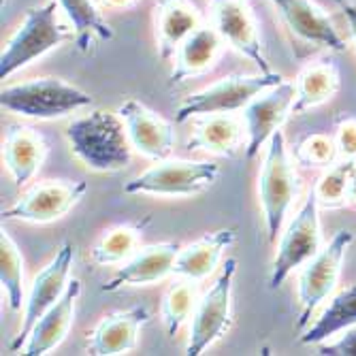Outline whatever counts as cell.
<instances>
[{"label": "cell", "instance_id": "cell-5", "mask_svg": "<svg viewBox=\"0 0 356 356\" xmlns=\"http://www.w3.org/2000/svg\"><path fill=\"white\" fill-rule=\"evenodd\" d=\"M284 77L280 73H261L256 75H229L205 90L194 92L179 105L175 113V124H184L188 120L209 115V113H235L245 109L258 94L282 83Z\"/></svg>", "mask_w": 356, "mask_h": 356}, {"label": "cell", "instance_id": "cell-9", "mask_svg": "<svg viewBox=\"0 0 356 356\" xmlns=\"http://www.w3.org/2000/svg\"><path fill=\"white\" fill-rule=\"evenodd\" d=\"M318 201L314 192L297 211V216L290 220L288 229L282 233L271 273H269V288L277 290L284 280L295 269L309 263L312 258L322 250V235H320V220H318Z\"/></svg>", "mask_w": 356, "mask_h": 356}, {"label": "cell", "instance_id": "cell-7", "mask_svg": "<svg viewBox=\"0 0 356 356\" xmlns=\"http://www.w3.org/2000/svg\"><path fill=\"white\" fill-rule=\"evenodd\" d=\"M237 273V261L226 258L216 284L199 299L190 322V337L186 346L188 356H201L209 346L222 339L231 327L233 282Z\"/></svg>", "mask_w": 356, "mask_h": 356}, {"label": "cell", "instance_id": "cell-3", "mask_svg": "<svg viewBox=\"0 0 356 356\" xmlns=\"http://www.w3.org/2000/svg\"><path fill=\"white\" fill-rule=\"evenodd\" d=\"M58 9L56 0L28 9L22 26L0 54V79H9L28 64L60 47L73 35V28L58 19Z\"/></svg>", "mask_w": 356, "mask_h": 356}, {"label": "cell", "instance_id": "cell-25", "mask_svg": "<svg viewBox=\"0 0 356 356\" xmlns=\"http://www.w3.org/2000/svg\"><path fill=\"white\" fill-rule=\"evenodd\" d=\"M60 11L67 15L77 49L88 54L96 41H111L113 28L101 13L96 0H56Z\"/></svg>", "mask_w": 356, "mask_h": 356}, {"label": "cell", "instance_id": "cell-4", "mask_svg": "<svg viewBox=\"0 0 356 356\" xmlns=\"http://www.w3.org/2000/svg\"><path fill=\"white\" fill-rule=\"evenodd\" d=\"M297 192L299 181L286 147V137L277 131L265 147V163L258 177V194H261L269 241H275L282 233L284 220L297 199Z\"/></svg>", "mask_w": 356, "mask_h": 356}, {"label": "cell", "instance_id": "cell-15", "mask_svg": "<svg viewBox=\"0 0 356 356\" xmlns=\"http://www.w3.org/2000/svg\"><path fill=\"white\" fill-rule=\"evenodd\" d=\"M120 118L126 124V133L137 154L147 160H167L175 147V124L160 118L143 103L131 99L120 105Z\"/></svg>", "mask_w": 356, "mask_h": 356}, {"label": "cell", "instance_id": "cell-10", "mask_svg": "<svg viewBox=\"0 0 356 356\" xmlns=\"http://www.w3.org/2000/svg\"><path fill=\"white\" fill-rule=\"evenodd\" d=\"M88 192L79 179H47L30 186L22 197L3 211V220L47 224L67 216Z\"/></svg>", "mask_w": 356, "mask_h": 356}, {"label": "cell", "instance_id": "cell-30", "mask_svg": "<svg viewBox=\"0 0 356 356\" xmlns=\"http://www.w3.org/2000/svg\"><path fill=\"white\" fill-rule=\"evenodd\" d=\"M356 169V160L339 158L335 165H331L325 173H322L314 186V197L320 207L325 209H337L348 205L346 203V192L352 171Z\"/></svg>", "mask_w": 356, "mask_h": 356}, {"label": "cell", "instance_id": "cell-29", "mask_svg": "<svg viewBox=\"0 0 356 356\" xmlns=\"http://www.w3.org/2000/svg\"><path fill=\"white\" fill-rule=\"evenodd\" d=\"M0 284L13 312L22 309L24 303V258L11 235L3 229L0 237Z\"/></svg>", "mask_w": 356, "mask_h": 356}, {"label": "cell", "instance_id": "cell-19", "mask_svg": "<svg viewBox=\"0 0 356 356\" xmlns=\"http://www.w3.org/2000/svg\"><path fill=\"white\" fill-rule=\"evenodd\" d=\"M79 293H81V282L73 277L67 288V293L62 295V299L56 305H51L39 318L37 325L32 327L26 343L22 346V354L43 356L67 339V335L73 327V320H75V305H77Z\"/></svg>", "mask_w": 356, "mask_h": 356}, {"label": "cell", "instance_id": "cell-22", "mask_svg": "<svg viewBox=\"0 0 356 356\" xmlns=\"http://www.w3.org/2000/svg\"><path fill=\"white\" fill-rule=\"evenodd\" d=\"M245 124L235 113H209L197 118L194 133L188 139L190 152H207L224 158H233L243 145Z\"/></svg>", "mask_w": 356, "mask_h": 356}, {"label": "cell", "instance_id": "cell-17", "mask_svg": "<svg viewBox=\"0 0 356 356\" xmlns=\"http://www.w3.org/2000/svg\"><path fill=\"white\" fill-rule=\"evenodd\" d=\"M179 245L173 241L154 243L137 250L128 261L120 267V271L101 286L103 293H113L124 286H149L163 282L165 277L173 275V265L179 254Z\"/></svg>", "mask_w": 356, "mask_h": 356}, {"label": "cell", "instance_id": "cell-34", "mask_svg": "<svg viewBox=\"0 0 356 356\" xmlns=\"http://www.w3.org/2000/svg\"><path fill=\"white\" fill-rule=\"evenodd\" d=\"M335 3L339 5L343 17H346V22H348L350 37H352V41H354V45H356V5L350 3V0H335Z\"/></svg>", "mask_w": 356, "mask_h": 356}, {"label": "cell", "instance_id": "cell-11", "mask_svg": "<svg viewBox=\"0 0 356 356\" xmlns=\"http://www.w3.org/2000/svg\"><path fill=\"white\" fill-rule=\"evenodd\" d=\"M75 263V248L73 243H62V248L56 252V256L51 258V263L35 277L30 286V293L26 299V307H24V320L22 327L15 335V339L11 341V350L19 352L22 346L26 343L32 327L37 325L39 318L51 307L56 305L62 295L67 293V288L71 284V267Z\"/></svg>", "mask_w": 356, "mask_h": 356}, {"label": "cell", "instance_id": "cell-36", "mask_svg": "<svg viewBox=\"0 0 356 356\" xmlns=\"http://www.w3.org/2000/svg\"><path fill=\"white\" fill-rule=\"evenodd\" d=\"M346 203L356 207V169L352 171L350 175V181H348V192H346Z\"/></svg>", "mask_w": 356, "mask_h": 356}, {"label": "cell", "instance_id": "cell-2", "mask_svg": "<svg viewBox=\"0 0 356 356\" xmlns=\"http://www.w3.org/2000/svg\"><path fill=\"white\" fill-rule=\"evenodd\" d=\"M0 105L30 120H60L92 105V96L60 77H39L0 90Z\"/></svg>", "mask_w": 356, "mask_h": 356}, {"label": "cell", "instance_id": "cell-27", "mask_svg": "<svg viewBox=\"0 0 356 356\" xmlns=\"http://www.w3.org/2000/svg\"><path fill=\"white\" fill-rule=\"evenodd\" d=\"M149 216H145L139 222H128V224H120L115 229L107 231L99 241L92 248V261L101 267H109V265H120L126 263L131 258L137 248L139 241L143 237L145 226L149 224Z\"/></svg>", "mask_w": 356, "mask_h": 356}, {"label": "cell", "instance_id": "cell-13", "mask_svg": "<svg viewBox=\"0 0 356 356\" xmlns=\"http://www.w3.org/2000/svg\"><path fill=\"white\" fill-rule=\"evenodd\" d=\"M211 24L226 45L256 64L261 73H273L265 54L258 22L245 0H209Z\"/></svg>", "mask_w": 356, "mask_h": 356}, {"label": "cell", "instance_id": "cell-33", "mask_svg": "<svg viewBox=\"0 0 356 356\" xmlns=\"http://www.w3.org/2000/svg\"><path fill=\"white\" fill-rule=\"evenodd\" d=\"M318 354L322 356H356V325L346 329L343 335L337 341H322L318 348Z\"/></svg>", "mask_w": 356, "mask_h": 356}, {"label": "cell", "instance_id": "cell-16", "mask_svg": "<svg viewBox=\"0 0 356 356\" xmlns=\"http://www.w3.org/2000/svg\"><path fill=\"white\" fill-rule=\"evenodd\" d=\"M149 322V309L135 305L107 314L88 335V354L94 356H120L135 350L141 329Z\"/></svg>", "mask_w": 356, "mask_h": 356}, {"label": "cell", "instance_id": "cell-26", "mask_svg": "<svg viewBox=\"0 0 356 356\" xmlns=\"http://www.w3.org/2000/svg\"><path fill=\"white\" fill-rule=\"evenodd\" d=\"M356 325V284L346 286L331 297L329 305L314 325L301 335V343H322Z\"/></svg>", "mask_w": 356, "mask_h": 356}, {"label": "cell", "instance_id": "cell-1", "mask_svg": "<svg viewBox=\"0 0 356 356\" xmlns=\"http://www.w3.org/2000/svg\"><path fill=\"white\" fill-rule=\"evenodd\" d=\"M67 141L81 163L99 173L126 169L135 152L120 113L105 109H94L73 120L67 128Z\"/></svg>", "mask_w": 356, "mask_h": 356}, {"label": "cell", "instance_id": "cell-18", "mask_svg": "<svg viewBox=\"0 0 356 356\" xmlns=\"http://www.w3.org/2000/svg\"><path fill=\"white\" fill-rule=\"evenodd\" d=\"M49 145L45 137L26 124H13L7 128L3 141V160L17 188L28 186L45 165Z\"/></svg>", "mask_w": 356, "mask_h": 356}, {"label": "cell", "instance_id": "cell-32", "mask_svg": "<svg viewBox=\"0 0 356 356\" xmlns=\"http://www.w3.org/2000/svg\"><path fill=\"white\" fill-rule=\"evenodd\" d=\"M333 137L337 143L339 158L356 160V118L354 115H348V118L337 122Z\"/></svg>", "mask_w": 356, "mask_h": 356}, {"label": "cell", "instance_id": "cell-23", "mask_svg": "<svg viewBox=\"0 0 356 356\" xmlns=\"http://www.w3.org/2000/svg\"><path fill=\"white\" fill-rule=\"evenodd\" d=\"M235 237H237L235 229H220L181 248L175 258L173 275L188 277L194 282L209 277L216 271V267L222 263L224 252L233 245Z\"/></svg>", "mask_w": 356, "mask_h": 356}, {"label": "cell", "instance_id": "cell-24", "mask_svg": "<svg viewBox=\"0 0 356 356\" xmlns=\"http://www.w3.org/2000/svg\"><path fill=\"white\" fill-rule=\"evenodd\" d=\"M341 73L337 62L329 58L312 60L299 71L295 81V103L293 115H303L309 109L329 103L339 92Z\"/></svg>", "mask_w": 356, "mask_h": 356}, {"label": "cell", "instance_id": "cell-14", "mask_svg": "<svg viewBox=\"0 0 356 356\" xmlns=\"http://www.w3.org/2000/svg\"><path fill=\"white\" fill-rule=\"evenodd\" d=\"M293 103H295V83L282 81L256 99L243 109V124H245V156L254 158L261 154L263 147H267L269 139L282 131L286 120L293 115Z\"/></svg>", "mask_w": 356, "mask_h": 356}, {"label": "cell", "instance_id": "cell-21", "mask_svg": "<svg viewBox=\"0 0 356 356\" xmlns=\"http://www.w3.org/2000/svg\"><path fill=\"white\" fill-rule=\"evenodd\" d=\"M224 45L226 43L220 37V32L213 28V24L205 22L177 47L173 56V71L169 83L177 86L211 71L224 51Z\"/></svg>", "mask_w": 356, "mask_h": 356}, {"label": "cell", "instance_id": "cell-35", "mask_svg": "<svg viewBox=\"0 0 356 356\" xmlns=\"http://www.w3.org/2000/svg\"><path fill=\"white\" fill-rule=\"evenodd\" d=\"M101 7H107V9H128L133 7L139 0H96Z\"/></svg>", "mask_w": 356, "mask_h": 356}, {"label": "cell", "instance_id": "cell-6", "mask_svg": "<svg viewBox=\"0 0 356 356\" xmlns=\"http://www.w3.org/2000/svg\"><path fill=\"white\" fill-rule=\"evenodd\" d=\"M220 167L207 160H158L154 167L124 184L126 194L194 197L216 184Z\"/></svg>", "mask_w": 356, "mask_h": 356}, {"label": "cell", "instance_id": "cell-20", "mask_svg": "<svg viewBox=\"0 0 356 356\" xmlns=\"http://www.w3.org/2000/svg\"><path fill=\"white\" fill-rule=\"evenodd\" d=\"M205 24L192 0H158L154 7L156 47L163 60H173L177 47Z\"/></svg>", "mask_w": 356, "mask_h": 356}, {"label": "cell", "instance_id": "cell-8", "mask_svg": "<svg viewBox=\"0 0 356 356\" xmlns=\"http://www.w3.org/2000/svg\"><path fill=\"white\" fill-rule=\"evenodd\" d=\"M352 241H354L352 231H339L329 241V245L322 248L309 263L303 265V271L299 275V303H301V314L297 320L299 331H303L309 325L316 307L335 293L341 275L343 258Z\"/></svg>", "mask_w": 356, "mask_h": 356}, {"label": "cell", "instance_id": "cell-31", "mask_svg": "<svg viewBox=\"0 0 356 356\" xmlns=\"http://www.w3.org/2000/svg\"><path fill=\"white\" fill-rule=\"evenodd\" d=\"M293 160L301 167L329 169L339 160L335 137L327 133H309L301 137L293 149Z\"/></svg>", "mask_w": 356, "mask_h": 356}, {"label": "cell", "instance_id": "cell-28", "mask_svg": "<svg viewBox=\"0 0 356 356\" xmlns=\"http://www.w3.org/2000/svg\"><path fill=\"white\" fill-rule=\"evenodd\" d=\"M199 299V286L194 280L184 277L169 286L163 305H160V318H163V325L169 335H177V331L186 325L188 318H192Z\"/></svg>", "mask_w": 356, "mask_h": 356}, {"label": "cell", "instance_id": "cell-12", "mask_svg": "<svg viewBox=\"0 0 356 356\" xmlns=\"http://www.w3.org/2000/svg\"><path fill=\"white\" fill-rule=\"evenodd\" d=\"M277 11L286 32L297 47L346 51V41L333 26L331 17L314 0H269Z\"/></svg>", "mask_w": 356, "mask_h": 356}]
</instances>
